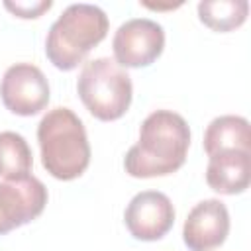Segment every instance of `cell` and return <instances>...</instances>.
Segmentation results:
<instances>
[{"label": "cell", "instance_id": "1", "mask_svg": "<svg viewBox=\"0 0 251 251\" xmlns=\"http://www.w3.org/2000/svg\"><path fill=\"white\" fill-rule=\"evenodd\" d=\"M190 147V127L173 110L151 112L139 127V139L124 157V169L135 178L167 176L178 171Z\"/></svg>", "mask_w": 251, "mask_h": 251}, {"label": "cell", "instance_id": "2", "mask_svg": "<svg viewBox=\"0 0 251 251\" xmlns=\"http://www.w3.org/2000/svg\"><path fill=\"white\" fill-rule=\"evenodd\" d=\"M43 169L57 180H75L90 165V143L82 120L65 106L49 110L37 124Z\"/></svg>", "mask_w": 251, "mask_h": 251}, {"label": "cell", "instance_id": "3", "mask_svg": "<svg viewBox=\"0 0 251 251\" xmlns=\"http://www.w3.org/2000/svg\"><path fill=\"white\" fill-rule=\"evenodd\" d=\"M106 12L94 4H71L51 24L45 37V55L59 71H73L108 33Z\"/></svg>", "mask_w": 251, "mask_h": 251}, {"label": "cell", "instance_id": "4", "mask_svg": "<svg viewBox=\"0 0 251 251\" xmlns=\"http://www.w3.org/2000/svg\"><path fill=\"white\" fill-rule=\"evenodd\" d=\"M76 92L84 108L100 122L120 120L131 106L133 84L126 69L110 57H98L84 63Z\"/></svg>", "mask_w": 251, "mask_h": 251}, {"label": "cell", "instance_id": "5", "mask_svg": "<svg viewBox=\"0 0 251 251\" xmlns=\"http://www.w3.org/2000/svg\"><path fill=\"white\" fill-rule=\"evenodd\" d=\"M165 49V29L149 18L124 22L112 39L114 61L122 69H141L153 65Z\"/></svg>", "mask_w": 251, "mask_h": 251}, {"label": "cell", "instance_id": "6", "mask_svg": "<svg viewBox=\"0 0 251 251\" xmlns=\"http://www.w3.org/2000/svg\"><path fill=\"white\" fill-rule=\"evenodd\" d=\"M0 98L16 116H35L49 102V82L43 71L31 63H16L6 69L0 82Z\"/></svg>", "mask_w": 251, "mask_h": 251}, {"label": "cell", "instance_id": "7", "mask_svg": "<svg viewBox=\"0 0 251 251\" xmlns=\"http://www.w3.org/2000/svg\"><path fill=\"white\" fill-rule=\"evenodd\" d=\"M127 231L139 241H157L165 237L175 224V206L159 190L137 192L124 212Z\"/></svg>", "mask_w": 251, "mask_h": 251}, {"label": "cell", "instance_id": "8", "mask_svg": "<svg viewBox=\"0 0 251 251\" xmlns=\"http://www.w3.org/2000/svg\"><path fill=\"white\" fill-rule=\"evenodd\" d=\"M45 204L47 188L33 175L0 182V235L41 216Z\"/></svg>", "mask_w": 251, "mask_h": 251}, {"label": "cell", "instance_id": "9", "mask_svg": "<svg viewBox=\"0 0 251 251\" xmlns=\"http://www.w3.org/2000/svg\"><path fill=\"white\" fill-rule=\"evenodd\" d=\"M229 212L218 198L198 202L182 226V241L190 251H214L227 239Z\"/></svg>", "mask_w": 251, "mask_h": 251}, {"label": "cell", "instance_id": "10", "mask_svg": "<svg viewBox=\"0 0 251 251\" xmlns=\"http://www.w3.org/2000/svg\"><path fill=\"white\" fill-rule=\"evenodd\" d=\"M251 178V153L226 151L208 157L206 182L220 194H241L247 190Z\"/></svg>", "mask_w": 251, "mask_h": 251}, {"label": "cell", "instance_id": "11", "mask_svg": "<svg viewBox=\"0 0 251 251\" xmlns=\"http://www.w3.org/2000/svg\"><path fill=\"white\" fill-rule=\"evenodd\" d=\"M204 151L208 157L226 151H249L251 153V129L249 122L241 116H218L204 131Z\"/></svg>", "mask_w": 251, "mask_h": 251}, {"label": "cell", "instance_id": "12", "mask_svg": "<svg viewBox=\"0 0 251 251\" xmlns=\"http://www.w3.org/2000/svg\"><path fill=\"white\" fill-rule=\"evenodd\" d=\"M249 14L247 0H202L198 4L200 22L218 33H227L245 24Z\"/></svg>", "mask_w": 251, "mask_h": 251}, {"label": "cell", "instance_id": "13", "mask_svg": "<svg viewBox=\"0 0 251 251\" xmlns=\"http://www.w3.org/2000/svg\"><path fill=\"white\" fill-rule=\"evenodd\" d=\"M31 165L33 157L25 137L16 131H0V176L4 180L25 178Z\"/></svg>", "mask_w": 251, "mask_h": 251}, {"label": "cell", "instance_id": "14", "mask_svg": "<svg viewBox=\"0 0 251 251\" xmlns=\"http://www.w3.org/2000/svg\"><path fill=\"white\" fill-rule=\"evenodd\" d=\"M51 6H53L51 0H16V2L6 0L4 2V8L22 20H35L43 16V12H47Z\"/></svg>", "mask_w": 251, "mask_h": 251}]
</instances>
